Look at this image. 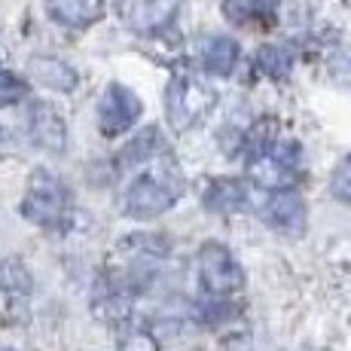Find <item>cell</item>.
<instances>
[{
	"instance_id": "obj_9",
	"label": "cell",
	"mask_w": 351,
	"mask_h": 351,
	"mask_svg": "<svg viewBox=\"0 0 351 351\" xmlns=\"http://www.w3.org/2000/svg\"><path fill=\"white\" fill-rule=\"evenodd\" d=\"M180 6L184 0H123V19L132 31L153 34L165 28Z\"/></svg>"
},
{
	"instance_id": "obj_20",
	"label": "cell",
	"mask_w": 351,
	"mask_h": 351,
	"mask_svg": "<svg viewBox=\"0 0 351 351\" xmlns=\"http://www.w3.org/2000/svg\"><path fill=\"white\" fill-rule=\"evenodd\" d=\"M117 351H162L159 348V339L153 333H144V330H134L128 333L123 342H119Z\"/></svg>"
},
{
	"instance_id": "obj_21",
	"label": "cell",
	"mask_w": 351,
	"mask_h": 351,
	"mask_svg": "<svg viewBox=\"0 0 351 351\" xmlns=\"http://www.w3.org/2000/svg\"><path fill=\"white\" fill-rule=\"evenodd\" d=\"M330 73H333L339 83L351 86V52H339V56L330 62Z\"/></svg>"
},
{
	"instance_id": "obj_5",
	"label": "cell",
	"mask_w": 351,
	"mask_h": 351,
	"mask_svg": "<svg viewBox=\"0 0 351 351\" xmlns=\"http://www.w3.org/2000/svg\"><path fill=\"white\" fill-rule=\"evenodd\" d=\"M247 205L254 208L256 214H263L272 229H278L281 235H290V239H300L306 232L308 223V211L306 202L296 190H278V193H266V190H254L247 193Z\"/></svg>"
},
{
	"instance_id": "obj_18",
	"label": "cell",
	"mask_w": 351,
	"mask_h": 351,
	"mask_svg": "<svg viewBox=\"0 0 351 351\" xmlns=\"http://www.w3.org/2000/svg\"><path fill=\"white\" fill-rule=\"evenodd\" d=\"M330 195L342 205H351V156H346L330 174Z\"/></svg>"
},
{
	"instance_id": "obj_3",
	"label": "cell",
	"mask_w": 351,
	"mask_h": 351,
	"mask_svg": "<svg viewBox=\"0 0 351 351\" xmlns=\"http://www.w3.org/2000/svg\"><path fill=\"white\" fill-rule=\"evenodd\" d=\"M71 214V193L67 184L49 168H37L28 178V190L22 199V217L34 226L56 229L62 226Z\"/></svg>"
},
{
	"instance_id": "obj_14",
	"label": "cell",
	"mask_w": 351,
	"mask_h": 351,
	"mask_svg": "<svg viewBox=\"0 0 351 351\" xmlns=\"http://www.w3.org/2000/svg\"><path fill=\"white\" fill-rule=\"evenodd\" d=\"M34 290V275L19 256H3L0 260V293L10 296H28Z\"/></svg>"
},
{
	"instance_id": "obj_1",
	"label": "cell",
	"mask_w": 351,
	"mask_h": 351,
	"mask_svg": "<svg viewBox=\"0 0 351 351\" xmlns=\"http://www.w3.org/2000/svg\"><path fill=\"white\" fill-rule=\"evenodd\" d=\"M180 193H184V180H180L178 165L174 159H162L132 180L125 193V214L134 220L159 217L168 208L178 205Z\"/></svg>"
},
{
	"instance_id": "obj_6",
	"label": "cell",
	"mask_w": 351,
	"mask_h": 351,
	"mask_svg": "<svg viewBox=\"0 0 351 351\" xmlns=\"http://www.w3.org/2000/svg\"><path fill=\"white\" fill-rule=\"evenodd\" d=\"M199 278H202V287L208 290L211 296L223 300V296H232L245 287V272H241L239 260L232 256L226 245L220 241H205L199 247Z\"/></svg>"
},
{
	"instance_id": "obj_7",
	"label": "cell",
	"mask_w": 351,
	"mask_h": 351,
	"mask_svg": "<svg viewBox=\"0 0 351 351\" xmlns=\"http://www.w3.org/2000/svg\"><path fill=\"white\" fill-rule=\"evenodd\" d=\"M141 113H144L141 98L123 83H110L98 101V125L107 138H117V134L134 128Z\"/></svg>"
},
{
	"instance_id": "obj_10",
	"label": "cell",
	"mask_w": 351,
	"mask_h": 351,
	"mask_svg": "<svg viewBox=\"0 0 351 351\" xmlns=\"http://www.w3.org/2000/svg\"><path fill=\"white\" fill-rule=\"evenodd\" d=\"M46 12L64 28H89L104 16V0H46Z\"/></svg>"
},
{
	"instance_id": "obj_17",
	"label": "cell",
	"mask_w": 351,
	"mask_h": 351,
	"mask_svg": "<svg viewBox=\"0 0 351 351\" xmlns=\"http://www.w3.org/2000/svg\"><path fill=\"white\" fill-rule=\"evenodd\" d=\"M25 95H28V83L22 77H16L12 71L0 67V107L19 104V101H25Z\"/></svg>"
},
{
	"instance_id": "obj_15",
	"label": "cell",
	"mask_w": 351,
	"mask_h": 351,
	"mask_svg": "<svg viewBox=\"0 0 351 351\" xmlns=\"http://www.w3.org/2000/svg\"><path fill=\"white\" fill-rule=\"evenodd\" d=\"M254 64H256V71L266 73V77L285 80L290 73V67H293V56H290V49H285V46L266 43V46H260V49H256Z\"/></svg>"
},
{
	"instance_id": "obj_4",
	"label": "cell",
	"mask_w": 351,
	"mask_h": 351,
	"mask_svg": "<svg viewBox=\"0 0 351 351\" xmlns=\"http://www.w3.org/2000/svg\"><path fill=\"white\" fill-rule=\"evenodd\" d=\"M296 165H300V144L272 138L251 150V156H247V180L254 184V190H266V193L290 190V180L296 178Z\"/></svg>"
},
{
	"instance_id": "obj_12",
	"label": "cell",
	"mask_w": 351,
	"mask_h": 351,
	"mask_svg": "<svg viewBox=\"0 0 351 351\" xmlns=\"http://www.w3.org/2000/svg\"><path fill=\"white\" fill-rule=\"evenodd\" d=\"M239 56H241V49L232 37L214 34V37L202 40V64L214 77H229L235 71V64H239Z\"/></svg>"
},
{
	"instance_id": "obj_19",
	"label": "cell",
	"mask_w": 351,
	"mask_h": 351,
	"mask_svg": "<svg viewBox=\"0 0 351 351\" xmlns=\"http://www.w3.org/2000/svg\"><path fill=\"white\" fill-rule=\"evenodd\" d=\"M263 12V0H223V16L232 25H247Z\"/></svg>"
},
{
	"instance_id": "obj_11",
	"label": "cell",
	"mask_w": 351,
	"mask_h": 351,
	"mask_svg": "<svg viewBox=\"0 0 351 351\" xmlns=\"http://www.w3.org/2000/svg\"><path fill=\"white\" fill-rule=\"evenodd\" d=\"M28 67H31L34 80L52 92H64L67 95V92H73L80 83V73L73 71L64 58H56V56H34Z\"/></svg>"
},
{
	"instance_id": "obj_2",
	"label": "cell",
	"mask_w": 351,
	"mask_h": 351,
	"mask_svg": "<svg viewBox=\"0 0 351 351\" xmlns=\"http://www.w3.org/2000/svg\"><path fill=\"white\" fill-rule=\"evenodd\" d=\"M217 107V92L193 73H174L165 89V117L178 134L190 132Z\"/></svg>"
},
{
	"instance_id": "obj_16",
	"label": "cell",
	"mask_w": 351,
	"mask_h": 351,
	"mask_svg": "<svg viewBox=\"0 0 351 351\" xmlns=\"http://www.w3.org/2000/svg\"><path fill=\"white\" fill-rule=\"evenodd\" d=\"M156 125H147L144 132L138 134V138H132L128 144L123 147V153H119V162L123 165H138V162H147L156 153Z\"/></svg>"
},
{
	"instance_id": "obj_13",
	"label": "cell",
	"mask_w": 351,
	"mask_h": 351,
	"mask_svg": "<svg viewBox=\"0 0 351 351\" xmlns=\"http://www.w3.org/2000/svg\"><path fill=\"white\" fill-rule=\"evenodd\" d=\"M247 193H251V186H247L245 180L214 178L205 190V208H211V211H217V214H232L247 205Z\"/></svg>"
},
{
	"instance_id": "obj_8",
	"label": "cell",
	"mask_w": 351,
	"mask_h": 351,
	"mask_svg": "<svg viewBox=\"0 0 351 351\" xmlns=\"http://www.w3.org/2000/svg\"><path fill=\"white\" fill-rule=\"evenodd\" d=\"M28 134L31 144L43 153L62 156L67 150V123L49 101H34L28 107Z\"/></svg>"
}]
</instances>
